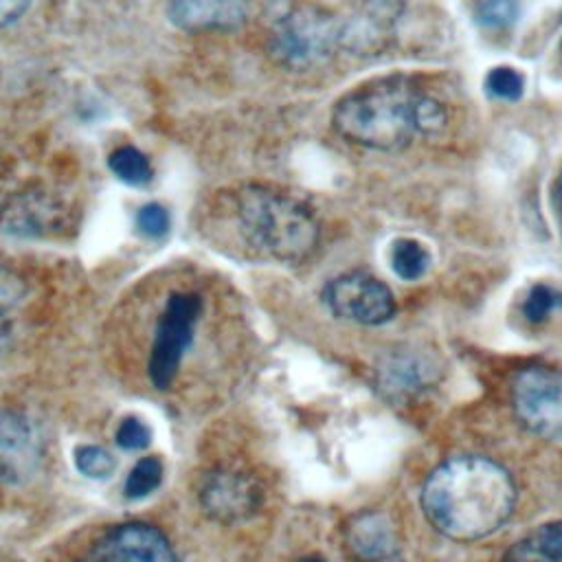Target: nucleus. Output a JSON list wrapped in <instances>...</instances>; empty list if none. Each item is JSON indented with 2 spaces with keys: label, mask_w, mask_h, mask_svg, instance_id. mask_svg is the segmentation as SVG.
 <instances>
[{
  "label": "nucleus",
  "mask_w": 562,
  "mask_h": 562,
  "mask_svg": "<svg viewBox=\"0 0 562 562\" xmlns=\"http://www.w3.org/2000/svg\"><path fill=\"white\" fill-rule=\"evenodd\" d=\"M516 505V483L496 461L459 454L439 463L422 487V509L446 538L472 542L503 527Z\"/></svg>",
  "instance_id": "f257e3e1"
},
{
  "label": "nucleus",
  "mask_w": 562,
  "mask_h": 562,
  "mask_svg": "<svg viewBox=\"0 0 562 562\" xmlns=\"http://www.w3.org/2000/svg\"><path fill=\"white\" fill-rule=\"evenodd\" d=\"M446 119L443 103L406 75L364 81L342 94L331 112V125L345 140L380 151L402 149L417 134H435Z\"/></svg>",
  "instance_id": "f03ea898"
},
{
  "label": "nucleus",
  "mask_w": 562,
  "mask_h": 562,
  "mask_svg": "<svg viewBox=\"0 0 562 562\" xmlns=\"http://www.w3.org/2000/svg\"><path fill=\"white\" fill-rule=\"evenodd\" d=\"M235 213L246 244L283 263L305 261L318 244V220L299 198L266 184H246L235 193Z\"/></svg>",
  "instance_id": "7ed1b4c3"
},
{
  "label": "nucleus",
  "mask_w": 562,
  "mask_h": 562,
  "mask_svg": "<svg viewBox=\"0 0 562 562\" xmlns=\"http://www.w3.org/2000/svg\"><path fill=\"white\" fill-rule=\"evenodd\" d=\"M338 46L340 20L312 4L292 9L270 31V55L296 70L327 61Z\"/></svg>",
  "instance_id": "20e7f679"
},
{
  "label": "nucleus",
  "mask_w": 562,
  "mask_h": 562,
  "mask_svg": "<svg viewBox=\"0 0 562 562\" xmlns=\"http://www.w3.org/2000/svg\"><path fill=\"white\" fill-rule=\"evenodd\" d=\"M202 312V299L193 292H173L156 323L154 345L147 360L149 380L156 389H169L178 375L180 360L193 340Z\"/></svg>",
  "instance_id": "39448f33"
},
{
  "label": "nucleus",
  "mask_w": 562,
  "mask_h": 562,
  "mask_svg": "<svg viewBox=\"0 0 562 562\" xmlns=\"http://www.w3.org/2000/svg\"><path fill=\"white\" fill-rule=\"evenodd\" d=\"M512 406L520 424L542 439H562V371L527 367L512 382Z\"/></svg>",
  "instance_id": "423d86ee"
},
{
  "label": "nucleus",
  "mask_w": 562,
  "mask_h": 562,
  "mask_svg": "<svg viewBox=\"0 0 562 562\" xmlns=\"http://www.w3.org/2000/svg\"><path fill=\"white\" fill-rule=\"evenodd\" d=\"M323 299L338 318L360 325H382L395 314V299L389 285L360 270L331 279L323 290Z\"/></svg>",
  "instance_id": "0eeeda50"
},
{
  "label": "nucleus",
  "mask_w": 562,
  "mask_h": 562,
  "mask_svg": "<svg viewBox=\"0 0 562 562\" xmlns=\"http://www.w3.org/2000/svg\"><path fill=\"white\" fill-rule=\"evenodd\" d=\"M77 562H178L167 536L147 522L110 527Z\"/></svg>",
  "instance_id": "6e6552de"
},
{
  "label": "nucleus",
  "mask_w": 562,
  "mask_h": 562,
  "mask_svg": "<svg viewBox=\"0 0 562 562\" xmlns=\"http://www.w3.org/2000/svg\"><path fill=\"white\" fill-rule=\"evenodd\" d=\"M198 501L209 518L231 525L250 518L259 509L261 487L248 472L215 468L202 476Z\"/></svg>",
  "instance_id": "1a4fd4ad"
},
{
  "label": "nucleus",
  "mask_w": 562,
  "mask_h": 562,
  "mask_svg": "<svg viewBox=\"0 0 562 562\" xmlns=\"http://www.w3.org/2000/svg\"><path fill=\"white\" fill-rule=\"evenodd\" d=\"M42 461V439L33 422L18 411H0V485L31 481Z\"/></svg>",
  "instance_id": "9d476101"
},
{
  "label": "nucleus",
  "mask_w": 562,
  "mask_h": 562,
  "mask_svg": "<svg viewBox=\"0 0 562 562\" xmlns=\"http://www.w3.org/2000/svg\"><path fill=\"white\" fill-rule=\"evenodd\" d=\"M66 224V209L48 193H15L0 206V228L15 237H46Z\"/></svg>",
  "instance_id": "9b49d317"
},
{
  "label": "nucleus",
  "mask_w": 562,
  "mask_h": 562,
  "mask_svg": "<svg viewBox=\"0 0 562 562\" xmlns=\"http://www.w3.org/2000/svg\"><path fill=\"white\" fill-rule=\"evenodd\" d=\"M397 15V0H364L353 15L340 20V46L358 55L382 50L393 33Z\"/></svg>",
  "instance_id": "f8f14e48"
},
{
  "label": "nucleus",
  "mask_w": 562,
  "mask_h": 562,
  "mask_svg": "<svg viewBox=\"0 0 562 562\" xmlns=\"http://www.w3.org/2000/svg\"><path fill=\"white\" fill-rule=\"evenodd\" d=\"M167 13L187 33L235 31L248 20V0H169Z\"/></svg>",
  "instance_id": "ddd939ff"
},
{
  "label": "nucleus",
  "mask_w": 562,
  "mask_h": 562,
  "mask_svg": "<svg viewBox=\"0 0 562 562\" xmlns=\"http://www.w3.org/2000/svg\"><path fill=\"white\" fill-rule=\"evenodd\" d=\"M345 542L360 562H391L400 555V536L382 512H360L345 527Z\"/></svg>",
  "instance_id": "4468645a"
},
{
  "label": "nucleus",
  "mask_w": 562,
  "mask_h": 562,
  "mask_svg": "<svg viewBox=\"0 0 562 562\" xmlns=\"http://www.w3.org/2000/svg\"><path fill=\"white\" fill-rule=\"evenodd\" d=\"M505 562H562V520L540 525L516 540Z\"/></svg>",
  "instance_id": "2eb2a0df"
},
{
  "label": "nucleus",
  "mask_w": 562,
  "mask_h": 562,
  "mask_svg": "<svg viewBox=\"0 0 562 562\" xmlns=\"http://www.w3.org/2000/svg\"><path fill=\"white\" fill-rule=\"evenodd\" d=\"M110 171L130 187H145L151 180V162L149 158L134 145L116 147L108 158Z\"/></svg>",
  "instance_id": "dca6fc26"
},
{
  "label": "nucleus",
  "mask_w": 562,
  "mask_h": 562,
  "mask_svg": "<svg viewBox=\"0 0 562 562\" xmlns=\"http://www.w3.org/2000/svg\"><path fill=\"white\" fill-rule=\"evenodd\" d=\"M430 263L428 250L415 239H397L391 248V266L397 277L406 281L419 279Z\"/></svg>",
  "instance_id": "f3484780"
},
{
  "label": "nucleus",
  "mask_w": 562,
  "mask_h": 562,
  "mask_svg": "<svg viewBox=\"0 0 562 562\" xmlns=\"http://www.w3.org/2000/svg\"><path fill=\"white\" fill-rule=\"evenodd\" d=\"M162 481V463L156 457H143L130 470L125 479V496L127 498H143L151 494Z\"/></svg>",
  "instance_id": "a211bd4d"
},
{
  "label": "nucleus",
  "mask_w": 562,
  "mask_h": 562,
  "mask_svg": "<svg viewBox=\"0 0 562 562\" xmlns=\"http://www.w3.org/2000/svg\"><path fill=\"white\" fill-rule=\"evenodd\" d=\"M75 465L88 479H108L116 468L114 457L101 446H79L75 450Z\"/></svg>",
  "instance_id": "6ab92c4d"
},
{
  "label": "nucleus",
  "mask_w": 562,
  "mask_h": 562,
  "mask_svg": "<svg viewBox=\"0 0 562 562\" xmlns=\"http://www.w3.org/2000/svg\"><path fill=\"white\" fill-rule=\"evenodd\" d=\"M485 88L490 94L505 99V101H516L522 97L525 90V79L522 75L512 68V66H496L487 72L485 77Z\"/></svg>",
  "instance_id": "aec40b11"
},
{
  "label": "nucleus",
  "mask_w": 562,
  "mask_h": 562,
  "mask_svg": "<svg viewBox=\"0 0 562 562\" xmlns=\"http://www.w3.org/2000/svg\"><path fill=\"white\" fill-rule=\"evenodd\" d=\"M560 303H562L560 292H555L551 285L536 283L527 292V299L522 303V314L531 323H542Z\"/></svg>",
  "instance_id": "412c9836"
},
{
  "label": "nucleus",
  "mask_w": 562,
  "mask_h": 562,
  "mask_svg": "<svg viewBox=\"0 0 562 562\" xmlns=\"http://www.w3.org/2000/svg\"><path fill=\"white\" fill-rule=\"evenodd\" d=\"M518 18V0H481L476 22L487 29H507Z\"/></svg>",
  "instance_id": "4be33fe9"
},
{
  "label": "nucleus",
  "mask_w": 562,
  "mask_h": 562,
  "mask_svg": "<svg viewBox=\"0 0 562 562\" xmlns=\"http://www.w3.org/2000/svg\"><path fill=\"white\" fill-rule=\"evenodd\" d=\"M26 296V281L13 268L0 266V321H4Z\"/></svg>",
  "instance_id": "5701e85b"
},
{
  "label": "nucleus",
  "mask_w": 562,
  "mask_h": 562,
  "mask_svg": "<svg viewBox=\"0 0 562 562\" xmlns=\"http://www.w3.org/2000/svg\"><path fill=\"white\" fill-rule=\"evenodd\" d=\"M136 228L149 239H160L169 231V213L165 206L151 202L136 213Z\"/></svg>",
  "instance_id": "b1692460"
},
{
  "label": "nucleus",
  "mask_w": 562,
  "mask_h": 562,
  "mask_svg": "<svg viewBox=\"0 0 562 562\" xmlns=\"http://www.w3.org/2000/svg\"><path fill=\"white\" fill-rule=\"evenodd\" d=\"M149 441H151L149 428L136 417L123 419L116 428V443L123 450H143L149 446Z\"/></svg>",
  "instance_id": "393cba45"
},
{
  "label": "nucleus",
  "mask_w": 562,
  "mask_h": 562,
  "mask_svg": "<svg viewBox=\"0 0 562 562\" xmlns=\"http://www.w3.org/2000/svg\"><path fill=\"white\" fill-rule=\"evenodd\" d=\"M31 0H0V29L15 22L29 7Z\"/></svg>",
  "instance_id": "a878e982"
},
{
  "label": "nucleus",
  "mask_w": 562,
  "mask_h": 562,
  "mask_svg": "<svg viewBox=\"0 0 562 562\" xmlns=\"http://www.w3.org/2000/svg\"><path fill=\"white\" fill-rule=\"evenodd\" d=\"M551 209H553V217L558 224V233L562 239V171L558 173L553 187H551Z\"/></svg>",
  "instance_id": "bb28decb"
},
{
  "label": "nucleus",
  "mask_w": 562,
  "mask_h": 562,
  "mask_svg": "<svg viewBox=\"0 0 562 562\" xmlns=\"http://www.w3.org/2000/svg\"><path fill=\"white\" fill-rule=\"evenodd\" d=\"M7 340H9V323H7V318H4V321H0V351L4 349Z\"/></svg>",
  "instance_id": "cd10ccee"
},
{
  "label": "nucleus",
  "mask_w": 562,
  "mask_h": 562,
  "mask_svg": "<svg viewBox=\"0 0 562 562\" xmlns=\"http://www.w3.org/2000/svg\"><path fill=\"white\" fill-rule=\"evenodd\" d=\"M301 562H327V560H323V558H318V555H307V558H303Z\"/></svg>",
  "instance_id": "c85d7f7f"
},
{
  "label": "nucleus",
  "mask_w": 562,
  "mask_h": 562,
  "mask_svg": "<svg viewBox=\"0 0 562 562\" xmlns=\"http://www.w3.org/2000/svg\"><path fill=\"white\" fill-rule=\"evenodd\" d=\"M560 50H562V44H560Z\"/></svg>",
  "instance_id": "c756f323"
}]
</instances>
